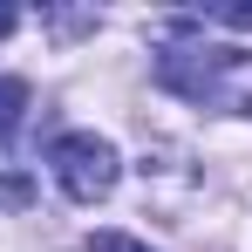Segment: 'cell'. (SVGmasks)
Segmentation results:
<instances>
[{"instance_id": "cell-1", "label": "cell", "mask_w": 252, "mask_h": 252, "mask_svg": "<svg viewBox=\"0 0 252 252\" xmlns=\"http://www.w3.org/2000/svg\"><path fill=\"white\" fill-rule=\"evenodd\" d=\"M157 75L177 95H191V102L252 116V55H239V48H205V55L177 48V55H157Z\"/></svg>"}, {"instance_id": "cell-6", "label": "cell", "mask_w": 252, "mask_h": 252, "mask_svg": "<svg viewBox=\"0 0 252 252\" xmlns=\"http://www.w3.org/2000/svg\"><path fill=\"white\" fill-rule=\"evenodd\" d=\"M218 21L225 28H252V7H218Z\"/></svg>"}, {"instance_id": "cell-3", "label": "cell", "mask_w": 252, "mask_h": 252, "mask_svg": "<svg viewBox=\"0 0 252 252\" xmlns=\"http://www.w3.org/2000/svg\"><path fill=\"white\" fill-rule=\"evenodd\" d=\"M21 109H28V82L21 75H0V136L21 123Z\"/></svg>"}, {"instance_id": "cell-7", "label": "cell", "mask_w": 252, "mask_h": 252, "mask_svg": "<svg viewBox=\"0 0 252 252\" xmlns=\"http://www.w3.org/2000/svg\"><path fill=\"white\" fill-rule=\"evenodd\" d=\"M14 21H21V14H14V7H0V34H14Z\"/></svg>"}, {"instance_id": "cell-4", "label": "cell", "mask_w": 252, "mask_h": 252, "mask_svg": "<svg viewBox=\"0 0 252 252\" xmlns=\"http://www.w3.org/2000/svg\"><path fill=\"white\" fill-rule=\"evenodd\" d=\"M28 198H34V184H28L21 170H0V205H7V211H21Z\"/></svg>"}, {"instance_id": "cell-2", "label": "cell", "mask_w": 252, "mask_h": 252, "mask_svg": "<svg viewBox=\"0 0 252 252\" xmlns=\"http://www.w3.org/2000/svg\"><path fill=\"white\" fill-rule=\"evenodd\" d=\"M48 164H55V184L75 198V205H102L109 191H116V150L102 143V136H89V129H68V136H55V150H48Z\"/></svg>"}, {"instance_id": "cell-5", "label": "cell", "mask_w": 252, "mask_h": 252, "mask_svg": "<svg viewBox=\"0 0 252 252\" xmlns=\"http://www.w3.org/2000/svg\"><path fill=\"white\" fill-rule=\"evenodd\" d=\"M89 252H150V246L129 239V232H89Z\"/></svg>"}]
</instances>
